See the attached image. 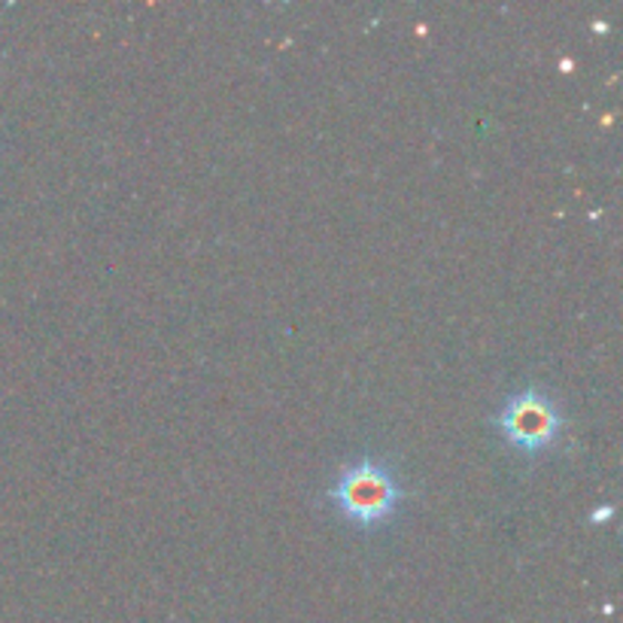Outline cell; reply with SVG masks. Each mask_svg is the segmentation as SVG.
Segmentation results:
<instances>
[{"instance_id":"6da1fadb","label":"cell","mask_w":623,"mask_h":623,"mask_svg":"<svg viewBox=\"0 0 623 623\" xmlns=\"http://www.w3.org/2000/svg\"><path fill=\"white\" fill-rule=\"evenodd\" d=\"M329 499L341 511L344 520L371 532L384 527L389 518H396V511L405 502V487L387 462L356 459L344 466L338 481L329 490Z\"/></svg>"},{"instance_id":"7a4b0ae2","label":"cell","mask_w":623,"mask_h":623,"mask_svg":"<svg viewBox=\"0 0 623 623\" xmlns=\"http://www.w3.org/2000/svg\"><path fill=\"white\" fill-rule=\"evenodd\" d=\"M493 426L496 432L505 438V445L514 447L518 453L539 457L560 441L565 417L551 392H544L541 387H527L508 396L505 405L493 413Z\"/></svg>"},{"instance_id":"3957f363","label":"cell","mask_w":623,"mask_h":623,"mask_svg":"<svg viewBox=\"0 0 623 623\" xmlns=\"http://www.w3.org/2000/svg\"><path fill=\"white\" fill-rule=\"evenodd\" d=\"M609 518H612V508L602 505V508H596V514H593V523H600V520H609Z\"/></svg>"}]
</instances>
